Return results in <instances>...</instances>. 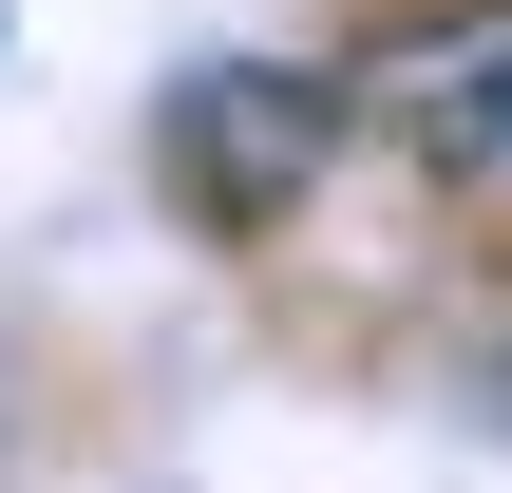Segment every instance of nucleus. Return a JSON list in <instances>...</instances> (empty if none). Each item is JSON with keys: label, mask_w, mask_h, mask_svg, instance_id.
Returning a JSON list of instances; mask_svg holds the SVG:
<instances>
[{"label": "nucleus", "mask_w": 512, "mask_h": 493, "mask_svg": "<svg viewBox=\"0 0 512 493\" xmlns=\"http://www.w3.org/2000/svg\"><path fill=\"white\" fill-rule=\"evenodd\" d=\"M323 152H342V95H323V76H285V57L190 76V95H171V133H152L171 209H209V228H285V190H304Z\"/></svg>", "instance_id": "obj_1"}, {"label": "nucleus", "mask_w": 512, "mask_h": 493, "mask_svg": "<svg viewBox=\"0 0 512 493\" xmlns=\"http://www.w3.org/2000/svg\"><path fill=\"white\" fill-rule=\"evenodd\" d=\"M361 114H380L399 152H437V171H512V0H475V19H418V38H380Z\"/></svg>", "instance_id": "obj_2"}]
</instances>
